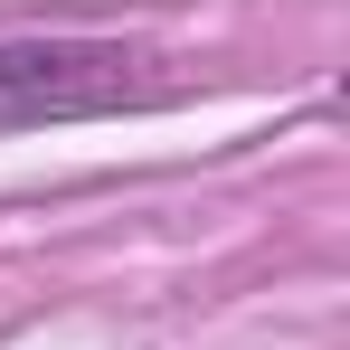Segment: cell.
<instances>
[{
  "label": "cell",
  "instance_id": "obj_1",
  "mask_svg": "<svg viewBox=\"0 0 350 350\" xmlns=\"http://www.w3.org/2000/svg\"><path fill=\"white\" fill-rule=\"evenodd\" d=\"M123 48H66V38H19L0 48V123H38V114H105V105H133Z\"/></svg>",
  "mask_w": 350,
  "mask_h": 350
}]
</instances>
